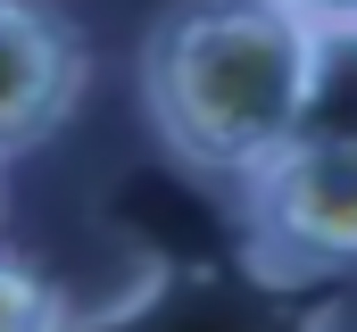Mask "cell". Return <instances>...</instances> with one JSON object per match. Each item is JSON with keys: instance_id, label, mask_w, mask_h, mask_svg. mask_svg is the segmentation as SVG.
<instances>
[{"instance_id": "1", "label": "cell", "mask_w": 357, "mask_h": 332, "mask_svg": "<svg viewBox=\"0 0 357 332\" xmlns=\"http://www.w3.org/2000/svg\"><path fill=\"white\" fill-rule=\"evenodd\" d=\"M333 83V42L282 0H175L142 42V108L208 183H250L307 133Z\"/></svg>"}, {"instance_id": "2", "label": "cell", "mask_w": 357, "mask_h": 332, "mask_svg": "<svg viewBox=\"0 0 357 332\" xmlns=\"http://www.w3.org/2000/svg\"><path fill=\"white\" fill-rule=\"evenodd\" d=\"M241 233L274 282L357 274V133H299L241 183Z\"/></svg>"}, {"instance_id": "3", "label": "cell", "mask_w": 357, "mask_h": 332, "mask_svg": "<svg viewBox=\"0 0 357 332\" xmlns=\"http://www.w3.org/2000/svg\"><path fill=\"white\" fill-rule=\"evenodd\" d=\"M84 33L42 0H0V166L50 142L84 100Z\"/></svg>"}, {"instance_id": "4", "label": "cell", "mask_w": 357, "mask_h": 332, "mask_svg": "<svg viewBox=\"0 0 357 332\" xmlns=\"http://www.w3.org/2000/svg\"><path fill=\"white\" fill-rule=\"evenodd\" d=\"M0 332H67V291L8 249H0Z\"/></svg>"}, {"instance_id": "5", "label": "cell", "mask_w": 357, "mask_h": 332, "mask_svg": "<svg viewBox=\"0 0 357 332\" xmlns=\"http://www.w3.org/2000/svg\"><path fill=\"white\" fill-rule=\"evenodd\" d=\"M299 25H316L324 42H357V0H282Z\"/></svg>"}]
</instances>
